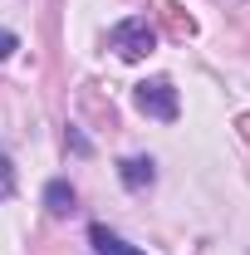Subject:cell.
Returning a JSON list of instances; mask_svg holds the SVG:
<instances>
[{
	"instance_id": "3957f363",
	"label": "cell",
	"mask_w": 250,
	"mask_h": 255,
	"mask_svg": "<svg viewBox=\"0 0 250 255\" xmlns=\"http://www.w3.org/2000/svg\"><path fill=\"white\" fill-rule=\"evenodd\" d=\"M89 246H94L98 255H142V251H132L123 236H113L108 226H89Z\"/></svg>"
},
{
	"instance_id": "6da1fadb",
	"label": "cell",
	"mask_w": 250,
	"mask_h": 255,
	"mask_svg": "<svg viewBox=\"0 0 250 255\" xmlns=\"http://www.w3.org/2000/svg\"><path fill=\"white\" fill-rule=\"evenodd\" d=\"M108 49H113L118 59L137 64V59H147L157 49V30L147 25V15H127V20H118V25L108 30Z\"/></svg>"
},
{
	"instance_id": "5b68a950",
	"label": "cell",
	"mask_w": 250,
	"mask_h": 255,
	"mask_svg": "<svg viewBox=\"0 0 250 255\" xmlns=\"http://www.w3.org/2000/svg\"><path fill=\"white\" fill-rule=\"evenodd\" d=\"M74 201H79V196H74L69 182H49V187H44V206H49V216H69Z\"/></svg>"
},
{
	"instance_id": "8992f818",
	"label": "cell",
	"mask_w": 250,
	"mask_h": 255,
	"mask_svg": "<svg viewBox=\"0 0 250 255\" xmlns=\"http://www.w3.org/2000/svg\"><path fill=\"white\" fill-rule=\"evenodd\" d=\"M15 196V162L0 157V201H10Z\"/></svg>"
},
{
	"instance_id": "7a4b0ae2",
	"label": "cell",
	"mask_w": 250,
	"mask_h": 255,
	"mask_svg": "<svg viewBox=\"0 0 250 255\" xmlns=\"http://www.w3.org/2000/svg\"><path fill=\"white\" fill-rule=\"evenodd\" d=\"M132 103H137V113H147L157 123H177V113H182V98L172 89V79H142L132 89Z\"/></svg>"
},
{
	"instance_id": "52a82bcc",
	"label": "cell",
	"mask_w": 250,
	"mask_h": 255,
	"mask_svg": "<svg viewBox=\"0 0 250 255\" xmlns=\"http://www.w3.org/2000/svg\"><path fill=\"white\" fill-rule=\"evenodd\" d=\"M15 49H20V39H15V34H10V30H0V59H10Z\"/></svg>"
},
{
	"instance_id": "277c9868",
	"label": "cell",
	"mask_w": 250,
	"mask_h": 255,
	"mask_svg": "<svg viewBox=\"0 0 250 255\" xmlns=\"http://www.w3.org/2000/svg\"><path fill=\"white\" fill-rule=\"evenodd\" d=\"M152 157H127L123 162V187L127 191H142V187H152Z\"/></svg>"
}]
</instances>
